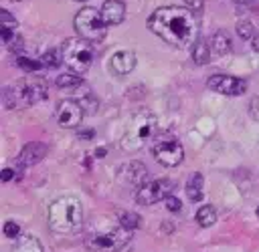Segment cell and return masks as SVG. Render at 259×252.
<instances>
[{
  "instance_id": "obj_1",
  "label": "cell",
  "mask_w": 259,
  "mask_h": 252,
  "mask_svg": "<svg viewBox=\"0 0 259 252\" xmlns=\"http://www.w3.org/2000/svg\"><path fill=\"white\" fill-rule=\"evenodd\" d=\"M148 28L164 42L186 48L198 38V22L194 12L182 6H162L148 18Z\"/></svg>"
},
{
  "instance_id": "obj_2",
  "label": "cell",
  "mask_w": 259,
  "mask_h": 252,
  "mask_svg": "<svg viewBox=\"0 0 259 252\" xmlns=\"http://www.w3.org/2000/svg\"><path fill=\"white\" fill-rule=\"evenodd\" d=\"M47 224L57 234H71L83 224V204L75 196L57 198L47 212Z\"/></svg>"
},
{
  "instance_id": "obj_3",
  "label": "cell",
  "mask_w": 259,
  "mask_h": 252,
  "mask_svg": "<svg viewBox=\"0 0 259 252\" xmlns=\"http://www.w3.org/2000/svg\"><path fill=\"white\" fill-rule=\"evenodd\" d=\"M49 97V87L40 79H20L18 83L2 89V105L6 109H22L36 105Z\"/></svg>"
},
{
  "instance_id": "obj_4",
  "label": "cell",
  "mask_w": 259,
  "mask_h": 252,
  "mask_svg": "<svg viewBox=\"0 0 259 252\" xmlns=\"http://www.w3.org/2000/svg\"><path fill=\"white\" fill-rule=\"evenodd\" d=\"M156 115L148 109H140L132 115L127 127H125V133L121 137V149L123 151H140L156 133Z\"/></svg>"
},
{
  "instance_id": "obj_5",
  "label": "cell",
  "mask_w": 259,
  "mask_h": 252,
  "mask_svg": "<svg viewBox=\"0 0 259 252\" xmlns=\"http://www.w3.org/2000/svg\"><path fill=\"white\" fill-rule=\"evenodd\" d=\"M61 50H63V60L71 69V73L83 75L93 65V56H95L93 46L83 38H67Z\"/></svg>"
},
{
  "instance_id": "obj_6",
  "label": "cell",
  "mask_w": 259,
  "mask_h": 252,
  "mask_svg": "<svg viewBox=\"0 0 259 252\" xmlns=\"http://www.w3.org/2000/svg\"><path fill=\"white\" fill-rule=\"evenodd\" d=\"M73 26H75L79 38H83L87 42H101L105 38V32H107V24H105L101 12H97L91 6L81 8L75 14Z\"/></svg>"
},
{
  "instance_id": "obj_7",
  "label": "cell",
  "mask_w": 259,
  "mask_h": 252,
  "mask_svg": "<svg viewBox=\"0 0 259 252\" xmlns=\"http://www.w3.org/2000/svg\"><path fill=\"white\" fill-rule=\"evenodd\" d=\"M132 240V232L125 228H115L99 234H91L85 238V246L91 252H119L123 250Z\"/></svg>"
},
{
  "instance_id": "obj_8",
  "label": "cell",
  "mask_w": 259,
  "mask_h": 252,
  "mask_svg": "<svg viewBox=\"0 0 259 252\" xmlns=\"http://www.w3.org/2000/svg\"><path fill=\"white\" fill-rule=\"evenodd\" d=\"M152 153H154L156 161L162 163V165H166V167H176L184 159V147L172 135H160V137H156V141L152 145Z\"/></svg>"
},
{
  "instance_id": "obj_9",
  "label": "cell",
  "mask_w": 259,
  "mask_h": 252,
  "mask_svg": "<svg viewBox=\"0 0 259 252\" xmlns=\"http://www.w3.org/2000/svg\"><path fill=\"white\" fill-rule=\"evenodd\" d=\"M174 190V183L170 179H152L138 187L136 192V202L140 206H152L160 200H166Z\"/></svg>"
},
{
  "instance_id": "obj_10",
  "label": "cell",
  "mask_w": 259,
  "mask_h": 252,
  "mask_svg": "<svg viewBox=\"0 0 259 252\" xmlns=\"http://www.w3.org/2000/svg\"><path fill=\"white\" fill-rule=\"evenodd\" d=\"M57 123L65 129H75L81 125L83 117H85V109L79 101L75 99H63L57 103V111H55Z\"/></svg>"
},
{
  "instance_id": "obj_11",
  "label": "cell",
  "mask_w": 259,
  "mask_h": 252,
  "mask_svg": "<svg viewBox=\"0 0 259 252\" xmlns=\"http://www.w3.org/2000/svg\"><path fill=\"white\" fill-rule=\"evenodd\" d=\"M206 87L214 93H221V95H229V97H235V95H243L247 91V81L239 79V77H231V75H223V73H217L212 75L208 81H206Z\"/></svg>"
},
{
  "instance_id": "obj_12",
  "label": "cell",
  "mask_w": 259,
  "mask_h": 252,
  "mask_svg": "<svg viewBox=\"0 0 259 252\" xmlns=\"http://www.w3.org/2000/svg\"><path fill=\"white\" fill-rule=\"evenodd\" d=\"M117 179L123 185H134V187H142L144 183H148V167L142 161H130L123 163L117 171Z\"/></svg>"
},
{
  "instance_id": "obj_13",
  "label": "cell",
  "mask_w": 259,
  "mask_h": 252,
  "mask_svg": "<svg viewBox=\"0 0 259 252\" xmlns=\"http://www.w3.org/2000/svg\"><path fill=\"white\" fill-rule=\"evenodd\" d=\"M47 151H49V147H47L45 143H40V141H30V143H26V145L20 149V153H18V157H16V163H18V167H30V165L38 163V161L47 155Z\"/></svg>"
},
{
  "instance_id": "obj_14",
  "label": "cell",
  "mask_w": 259,
  "mask_h": 252,
  "mask_svg": "<svg viewBox=\"0 0 259 252\" xmlns=\"http://www.w3.org/2000/svg\"><path fill=\"white\" fill-rule=\"evenodd\" d=\"M134 67H136V54L132 50H117L109 58V71L117 77L130 75L134 71Z\"/></svg>"
},
{
  "instance_id": "obj_15",
  "label": "cell",
  "mask_w": 259,
  "mask_h": 252,
  "mask_svg": "<svg viewBox=\"0 0 259 252\" xmlns=\"http://www.w3.org/2000/svg\"><path fill=\"white\" fill-rule=\"evenodd\" d=\"M99 12L107 26H117L125 18V4L121 0H105Z\"/></svg>"
},
{
  "instance_id": "obj_16",
  "label": "cell",
  "mask_w": 259,
  "mask_h": 252,
  "mask_svg": "<svg viewBox=\"0 0 259 252\" xmlns=\"http://www.w3.org/2000/svg\"><path fill=\"white\" fill-rule=\"evenodd\" d=\"M184 190H186V196H188L190 202H200L202 196H204V192H202V175H200L198 171L192 173V175L188 177Z\"/></svg>"
},
{
  "instance_id": "obj_17",
  "label": "cell",
  "mask_w": 259,
  "mask_h": 252,
  "mask_svg": "<svg viewBox=\"0 0 259 252\" xmlns=\"http://www.w3.org/2000/svg\"><path fill=\"white\" fill-rule=\"evenodd\" d=\"M210 46H212V50H214L219 56L229 54V52H231V38H229V34H227L225 30H217V32L212 34V38H210Z\"/></svg>"
},
{
  "instance_id": "obj_18",
  "label": "cell",
  "mask_w": 259,
  "mask_h": 252,
  "mask_svg": "<svg viewBox=\"0 0 259 252\" xmlns=\"http://www.w3.org/2000/svg\"><path fill=\"white\" fill-rule=\"evenodd\" d=\"M192 60L196 65H206L210 60V44L204 38H200V36L192 44Z\"/></svg>"
},
{
  "instance_id": "obj_19",
  "label": "cell",
  "mask_w": 259,
  "mask_h": 252,
  "mask_svg": "<svg viewBox=\"0 0 259 252\" xmlns=\"http://www.w3.org/2000/svg\"><path fill=\"white\" fill-rule=\"evenodd\" d=\"M14 252H42V246H40L38 238H34L32 234H22L16 242Z\"/></svg>"
},
{
  "instance_id": "obj_20",
  "label": "cell",
  "mask_w": 259,
  "mask_h": 252,
  "mask_svg": "<svg viewBox=\"0 0 259 252\" xmlns=\"http://www.w3.org/2000/svg\"><path fill=\"white\" fill-rule=\"evenodd\" d=\"M40 62L45 69H59L65 60H63V50H57V48H49L47 52H42L40 56Z\"/></svg>"
},
{
  "instance_id": "obj_21",
  "label": "cell",
  "mask_w": 259,
  "mask_h": 252,
  "mask_svg": "<svg viewBox=\"0 0 259 252\" xmlns=\"http://www.w3.org/2000/svg\"><path fill=\"white\" fill-rule=\"evenodd\" d=\"M55 83H57V87H61V89H79V87L83 85V79H81V75H77V73H67V75H59Z\"/></svg>"
},
{
  "instance_id": "obj_22",
  "label": "cell",
  "mask_w": 259,
  "mask_h": 252,
  "mask_svg": "<svg viewBox=\"0 0 259 252\" xmlns=\"http://www.w3.org/2000/svg\"><path fill=\"white\" fill-rule=\"evenodd\" d=\"M196 222H198V226H202V228L212 226V224L217 222V212H214V208H212V206H202V208H198V212H196Z\"/></svg>"
},
{
  "instance_id": "obj_23",
  "label": "cell",
  "mask_w": 259,
  "mask_h": 252,
  "mask_svg": "<svg viewBox=\"0 0 259 252\" xmlns=\"http://www.w3.org/2000/svg\"><path fill=\"white\" fill-rule=\"evenodd\" d=\"M16 67H18L20 71H24V73H36V71L45 69L40 60L28 58V56H16Z\"/></svg>"
},
{
  "instance_id": "obj_24",
  "label": "cell",
  "mask_w": 259,
  "mask_h": 252,
  "mask_svg": "<svg viewBox=\"0 0 259 252\" xmlns=\"http://www.w3.org/2000/svg\"><path fill=\"white\" fill-rule=\"evenodd\" d=\"M119 226L125 230H136L140 226V216L136 212H119Z\"/></svg>"
},
{
  "instance_id": "obj_25",
  "label": "cell",
  "mask_w": 259,
  "mask_h": 252,
  "mask_svg": "<svg viewBox=\"0 0 259 252\" xmlns=\"http://www.w3.org/2000/svg\"><path fill=\"white\" fill-rule=\"evenodd\" d=\"M237 34H239L243 40H253L255 28H253V24H251L249 20H239V22H237Z\"/></svg>"
},
{
  "instance_id": "obj_26",
  "label": "cell",
  "mask_w": 259,
  "mask_h": 252,
  "mask_svg": "<svg viewBox=\"0 0 259 252\" xmlns=\"http://www.w3.org/2000/svg\"><path fill=\"white\" fill-rule=\"evenodd\" d=\"M0 26H4V28H14V30H16L18 22H16V18H14L8 10H0Z\"/></svg>"
},
{
  "instance_id": "obj_27",
  "label": "cell",
  "mask_w": 259,
  "mask_h": 252,
  "mask_svg": "<svg viewBox=\"0 0 259 252\" xmlns=\"http://www.w3.org/2000/svg\"><path fill=\"white\" fill-rule=\"evenodd\" d=\"M4 236H8V238H16V236H20V226H18L16 222L8 220V222L4 224Z\"/></svg>"
},
{
  "instance_id": "obj_28",
  "label": "cell",
  "mask_w": 259,
  "mask_h": 252,
  "mask_svg": "<svg viewBox=\"0 0 259 252\" xmlns=\"http://www.w3.org/2000/svg\"><path fill=\"white\" fill-rule=\"evenodd\" d=\"M247 111H249V117H251L253 121H259V95H257V97H253V99L249 101Z\"/></svg>"
},
{
  "instance_id": "obj_29",
  "label": "cell",
  "mask_w": 259,
  "mask_h": 252,
  "mask_svg": "<svg viewBox=\"0 0 259 252\" xmlns=\"http://www.w3.org/2000/svg\"><path fill=\"white\" fill-rule=\"evenodd\" d=\"M164 202H166V208H168L170 212H180V208H182L180 200H178V198H174L172 194H170V196H168V198H166Z\"/></svg>"
},
{
  "instance_id": "obj_30",
  "label": "cell",
  "mask_w": 259,
  "mask_h": 252,
  "mask_svg": "<svg viewBox=\"0 0 259 252\" xmlns=\"http://www.w3.org/2000/svg\"><path fill=\"white\" fill-rule=\"evenodd\" d=\"M184 4H186V8H188V10H192V12H200V10H202V6H204V2H202V0H184Z\"/></svg>"
},
{
  "instance_id": "obj_31",
  "label": "cell",
  "mask_w": 259,
  "mask_h": 252,
  "mask_svg": "<svg viewBox=\"0 0 259 252\" xmlns=\"http://www.w3.org/2000/svg\"><path fill=\"white\" fill-rule=\"evenodd\" d=\"M14 177V169H10V167H6L4 171H2V181H10Z\"/></svg>"
},
{
  "instance_id": "obj_32",
  "label": "cell",
  "mask_w": 259,
  "mask_h": 252,
  "mask_svg": "<svg viewBox=\"0 0 259 252\" xmlns=\"http://www.w3.org/2000/svg\"><path fill=\"white\" fill-rule=\"evenodd\" d=\"M93 137V129H85V131H79V139H91Z\"/></svg>"
},
{
  "instance_id": "obj_33",
  "label": "cell",
  "mask_w": 259,
  "mask_h": 252,
  "mask_svg": "<svg viewBox=\"0 0 259 252\" xmlns=\"http://www.w3.org/2000/svg\"><path fill=\"white\" fill-rule=\"evenodd\" d=\"M251 46H253V50H257V52H259V34H257V32H255V36H253Z\"/></svg>"
},
{
  "instance_id": "obj_34",
  "label": "cell",
  "mask_w": 259,
  "mask_h": 252,
  "mask_svg": "<svg viewBox=\"0 0 259 252\" xmlns=\"http://www.w3.org/2000/svg\"><path fill=\"white\" fill-rule=\"evenodd\" d=\"M95 157H105V147H99V149L95 151Z\"/></svg>"
},
{
  "instance_id": "obj_35",
  "label": "cell",
  "mask_w": 259,
  "mask_h": 252,
  "mask_svg": "<svg viewBox=\"0 0 259 252\" xmlns=\"http://www.w3.org/2000/svg\"><path fill=\"white\" fill-rule=\"evenodd\" d=\"M235 2H243L245 4V2H251V0H235Z\"/></svg>"
},
{
  "instance_id": "obj_36",
  "label": "cell",
  "mask_w": 259,
  "mask_h": 252,
  "mask_svg": "<svg viewBox=\"0 0 259 252\" xmlns=\"http://www.w3.org/2000/svg\"><path fill=\"white\" fill-rule=\"evenodd\" d=\"M257 216H259V206H257Z\"/></svg>"
},
{
  "instance_id": "obj_37",
  "label": "cell",
  "mask_w": 259,
  "mask_h": 252,
  "mask_svg": "<svg viewBox=\"0 0 259 252\" xmlns=\"http://www.w3.org/2000/svg\"><path fill=\"white\" fill-rule=\"evenodd\" d=\"M77 2H85V0H77Z\"/></svg>"
}]
</instances>
